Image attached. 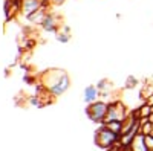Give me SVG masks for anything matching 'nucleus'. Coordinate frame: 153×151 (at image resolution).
<instances>
[{
    "mask_svg": "<svg viewBox=\"0 0 153 151\" xmlns=\"http://www.w3.org/2000/svg\"><path fill=\"white\" fill-rule=\"evenodd\" d=\"M42 85L52 96H60L69 89L71 80L65 70L49 69L42 75Z\"/></svg>",
    "mask_w": 153,
    "mask_h": 151,
    "instance_id": "nucleus-1",
    "label": "nucleus"
},
{
    "mask_svg": "<svg viewBox=\"0 0 153 151\" xmlns=\"http://www.w3.org/2000/svg\"><path fill=\"white\" fill-rule=\"evenodd\" d=\"M107 110H109V102H104V101H95V102L89 104L86 108V115L89 116V119L94 121V122H101L103 124L107 115Z\"/></svg>",
    "mask_w": 153,
    "mask_h": 151,
    "instance_id": "nucleus-2",
    "label": "nucleus"
},
{
    "mask_svg": "<svg viewBox=\"0 0 153 151\" xmlns=\"http://www.w3.org/2000/svg\"><path fill=\"white\" fill-rule=\"evenodd\" d=\"M120 141V136L117 133L110 131L106 125H103L98 131H97V136H95V144L101 148H109L112 145H115Z\"/></svg>",
    "mask_w": 153,
    "mask_h": 151,
    "instance_id": "nucleus-3",
    "label": "nucleus"
},
{
    "mask_svg": "<svg viewBox=\"0 0 153 151\" xmlns=\"http://www.w3.org/2000/svg\"><path fill=\"white\" fill-rule=\"evenodd\" d=\"M127 116H129V113H127L126 105L121 101H113V102H109V110H107L104 122H110V121H121L123 122Z\"/></svg>",
    "mask_w": 153,
    "mask_h": 151,
    "instance_id": "nucleus-4",
    "label": "nucleus"
},
{
    "mask_svg": "<svg viewBox=\"0 0 153 151\" xmlns=\"http://www.w3.org/2000/svg\"><path fill=\"white\" fill-rule=\"evenodd\" d=\"M43 0H20V14L29 18L34 12H37L43 6Z\"/></svg>",
    "mask_w": 153,
    "mask_h": 151,
    "instance_id": "nucleus-5",
    "label": "nucleus"
},
{
    "mask_svg": "<svg viewBox=\"0 0 153 151\" xmlns=\"http://www.w3.org/2000/svg\"><path fill=\"white\" fill-rule=\"evenodd\" d=\"M100 89H98V85H87L86 89H84V92H83V99L87 102V105L89 104H92V102H95V101H98V98H100Z\"/></svg>",
    "mask_w": 153,
    "mask_h": 151,
    "instance_id": "nucleus-6",
    "label": "nucleus"
},
{
    "mask_svg": "<svg viewBox=\"0 0 153 151\" xmlns=\"http://www.w3.org/2000/svg\"><path fill=\"white\" fill-rule=\"evenodd\" d=\"M129 150L130 151H149V147L146 145V136L141 134V133H138L133 137V141H132Z\"/></svg>",
    "mask_w": 153,
    "mask_h": 151,
    "instance_id": "nucleus-7",
    "label": "nucleus"
},
{
    "mask_svg": "<svg viewBox=\"0 0 153 151\" xmlns=\"http://www.w3.org/2000/svg\"><path fill=\"white\" fill-rule=\"evenodd\" d=\"M42 28L45 31H48V32H55L58 29V20H57V17L54 14H51V12L46 14V17H45L43 23H42Z\"/></svg>",
    "mask_w": 153,
    "mask_h": 151,
    "instance_id": "nucleus-8",
    "label": "nucleus"
},
{
    "mask_svg": "<svg viewBox=\"0 0 153 151\" xmlns=\"http://www.w3.org/2000/svg\"><path fill=\"white\" fill-rule=\"evenodd\" d=\"M103 125H106L110 131H113V133H117L118 136H121V131H123V122L121 121H110V122H104Z\"/></svg>",
    "mask_w": 153,
    "mask_h": 151,
    "instance_id": "nucleus-9",
    "label": "nucleus"
},
{
    "mask_svg": "<svg viewBox=\"0 0 153 151\" xmlns=\"http://www.w3.org/2000/svg\"><path fill=\"white\" fill-rule=\"evenodd\" d=\"M152 111H153V110H152V105H149L147 102H144L141 107H139V110H138L136 113H138L139 118H149V116L152 115Z\"/></svg>",
    "mask_w": 153,
    "mask_h": 151,
    "instance_id": "nucleus-10",
    "label": "nucleus"
},
{
    "mask_svg": "<svg viewBox=\"0 0 153 151\" xmlns=\"http://www.w3.org/2000/svg\"><path fill=\"white\" fill-rule=\"evenodd\" d=\"M97 85H98V89H100V93H101V95L106 93V92L110 89V82H109L107 80H101Z\"/></svg>",
    "mask_w": 153,
    "mask_h": 151,
    "instance_id": "nucleus-11",
    "label": "nucleus"
},
{
    "mask_svg": "<svg viewBox=\"0 0 153 151\" xmlns=\"http://www.w3.org/2000/svg\"><path fill=\"white\" fill-rule=\"evenodd\" d=\"M146 145L149 147V150H153V136L152 134L146 136Z\"/></svg>",
    "mask_w": 153,
    "mask_h": 151,
    "instance_id": "nucleus-12",
    "label": "nucleus"
},
{
    "mask_svg": "<svg viewBox=\"0 0 153 151\" xmlns=\"http://www.w3.org/2000/svg\"><path fill=\"white\" fill-rule=\"evenodd\" d=\"M69 37H71V35H68V34H63V32H57V38H58L60 41H68V40H69Z\"/></svg>",
    "mask_w": 153,
    "mask_h": 151,
    "instance_id": "nucleus-13",
    "label": "nucleus"
},
{
    "mask_svg": "<svg viewBox=\"0 0 153 151\" xmlns=\"http://www.w3.org/2000/svg\"><path fill=\"white\" fill-rule=\"evenodd\" d=\"M52 3H55V5H61V3H65V0H51Z\"/></svg>",
    "mask_w": 153,
    "mask_h": 151,
    "instance_id": "nucleus-14",
    "label": "nucleus"
},
{
    "mask_svg": "<svg viewBox=\"0 0 153 151\" xmlns=\"http://www.w3.org/2000/svg\"><path fill=\"white\" fill-rule=\"evenodd\" d=\"M152 110H153V105H152ZM149 121H150V122L153 124V111H152V115L149 116Z\"/></svg>",
    "mask_w": 153,
    "mask_h": 151,
    "instance_id": "nucleus-15",
    "label": "nucleus"
},
{
    "mask_svg": "<svg viewBox=\"0 0 153 151\" xmlns=\"http://www.w3.org/2000/svg\"><path fill=\"white\" fill-rule=\"evenodd\" d=\"M150 134H152V136H153V127H152V133H150Z\"/></svg>",
    "mask_w": 153,
    "mask_h": 151,
    "instance_id": "nucleus-16",
    "label": "nucleus"
},
{
    "mask_svg": "<svg viewBox=\"0 0 153 151\" xmlns=\"http://www.w3.org/2000/svg\"><path fill=\"white\" fill-rule=\"evenodd\" d=\"M149 151H153V150H149Z\"/></svg>",
    "mask_w": 153,
    "mask_h": 151,
    "instance_id": "nucleus-17",
    "label": "nucleus"
}]
</instances>
